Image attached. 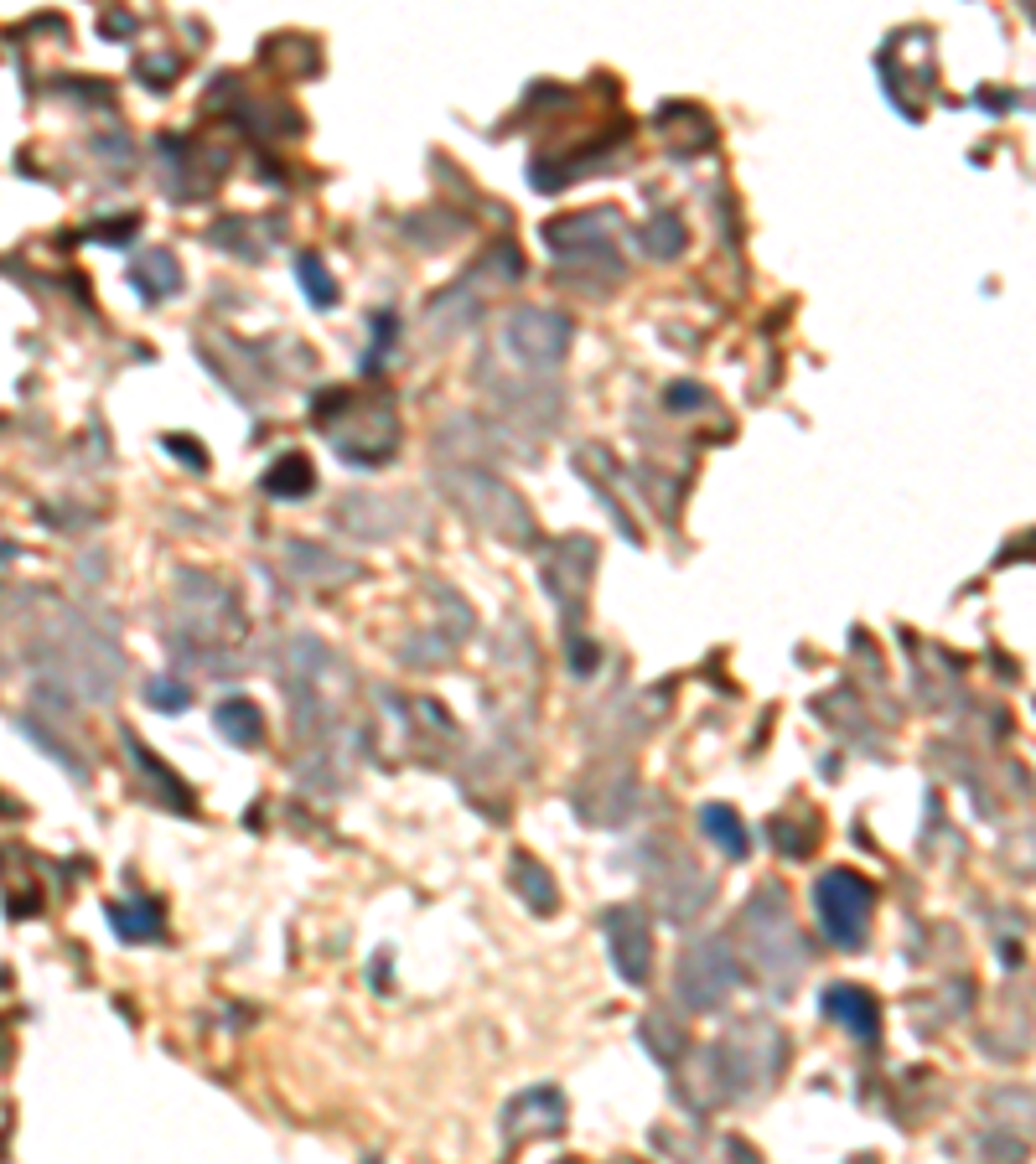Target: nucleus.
<instances>
[{
	"label": "nucleus",
	"instance_id": "1",
	"mask_svg": "<svg viewBox=\"0 0 1036 1164\" xmlns=\"http://www.w3.org/2000/svg\"><path fill=\"white\" fill-rule=\"evenodd\" d=\"M865 916H871V885L856 874H825L819 880V922L834 942H860L865 937Z\"/></svg>",
	"mask_w": 1036,
	"mask_h": 1164
},
{
	"label": "nucleus",
	"instance_id": "2",
	"mask_svg": "<svg viewBox=\"0 0 1036 1164\" xmlns=\"http://www.w3.org/2000/svg\"><path fill=\"white\" fill-rule=\"evenodd\" d=\"M731 984H736V968H731V958H726L720 942H705V947H695V953L680 962V993L689 1010H711Z\"/></svg>",
	"mask_w": 1036,
	"mask_h": 1164
},
{
	"label": "nucleus",
	"instance_id": "3",
	"mask_svg": "<svg viewBox=\"0 0 1036 1164\" xmlns=\"http://www.w3.org/2000/svg\"><path fill=\"white\" fill-rule=\"evenodd\" d=\"M607 942H612V962L627 984H643L648 978V922L632 911V905H617L607 916Z\"/></svg>",
	"mask_w": 1036,
	"mask_h": 1164
},
{
	"label": "nucleus",
	"instance_id": "4",
	"mask_svg": "<svg viewBox=\"0 0 1036 1164\" xmlns=\"http://www.w3.org/2000/svg\"><path fill=\"white\" fill-rule=\"evenodd\" d=\"M218 730L238 740V746H254L260 740V709L249 704V698H229L223 709H218Z\"/></svg>",
	"mask_w": 1036,
	"mask_h": 1164
},
{
	"label": "nucleus",
	"instance_id": "5",
	"mask_svg": "<svg viewBox=\"0 0 1036 1164\" xmlns=\"http://www.w3.org/2000/svg\"><path fill=\"white\" fill-rule=\"evenodd\" d=\"M705 828H711V839L726 849V854H736V859L746 854V839H741V823L731 808H705Z\"/></svg>",
	"mask_w": 1036,
	"mask_h": 1164
},
{
	"label": "nucleus",
	"instance_id": "6",
	"mask_svg": "<svg viewBox=\"0 0 1036 1164\" xmlns=\"http://www.w3.org/2000/svg\"><path fill=\"white\" fill-rule=\"evenodd\" d=\"M829 1010H834V1015L845 1019V1025L856 1019V1030H860V1035H871V1030H876V1010H871V1004L860 999V989H834V999H829Z\"/></svg>",
	"mask_w": 1036,
	"mask_h": 1164
},
{
	"label": "nucleus",
	"instance_id": "7",
	"mask_svg": "<svg viewBox=\"0 0 1036 1164\" xmlns=\"http://www.w3.org/2000/svg\"><path fill=\"white\" fill-rule=\"evenodd\" d=\"M513 885H524V890H529V901L539 905V911H550V905H555V890H550V880L539 874V865H534V859H519V865H513Z\"/></svg>",
	"mask_w": 1036,
	"mask_h": 1164
},
{
	"label": "nucleus",
	"instance_id": "8",
	"mask_svg": "<svg viewBox=\"0 0 1036 1164\" xmlns=\"http://www.w3.org/2000/svg\"><path fill=\"white\" fill-rule=\"evenodd\" d=\"M150 694L161 698V709H177L181 704V689H172V683H150Z\"/></svg>",
	"mask_w": 1036,
	"mask_h": 1164
}]
</instances>
